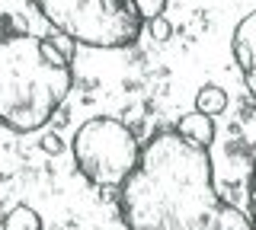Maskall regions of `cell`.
I'll list each match as a JSON object with an SVG mask.
<instances>
[{
    "label": "cell",
    "instance_id": "cell-1",
    "mask_svg": "<svg viewBox=\"0 0 256 230\" xmlns=\"http://www.w3.org/2000/svg\"><path fill=\"white\" fill-rule=\"evenodd\" d=\"M118 208L128 230H253L250 218L218 195L208 150L176 131H160L141 147Z\"/></svg>",
    "mask_w": 256,
    "mask_h": 230
},
{
    "label": "cell",
    "instance_id": "cell-2",
    "mask_svg": "<svg viewBox=\"0 0 256 230\" xmlns=\"http://www.w3.org/2000/svg\"><path fill=\"white\" fill-rule=\"evenodd\" d=\"M74 86L70 45L16 32L0 38V125L16 134L45 128Z\"/></svg>",
    "mask_w": 256,
    "mask_h": 230
},
{
    "label": "cell",
    "instance_id": "cell-3",
    "mask_svg": "<svg viewBox=\"0 0 256 230\" xmlns=\"http://www.w3.org/2000/svg\"><path fill=\"white\" fill-rule=\"evenodd\" d=\"M32 6L64 38L90 48H128L144 26L128 0H32Z\"/></svg>",
    "mask_w": 256,
    "mask_h": 230
},
{
    "label": "cell",
    "instance_id": "cell-4",
    "mask_svg": "<svg viewBox=\"0 0 256 230\" xmlns=\"http://www.w3.org/2000/svg\"><path fill=\"white\" fill-rule=\"evenodd\" d=\"M70 154H74L77 170L90 182H96V186H122L138 166L141 147L125 122L109 115H96V118H86L74 131Z\"/></svg>",
    "mask_w": 256,
    "mask_h": 230
},
{
    "label": "cell",
    "instance_id": "cell-5",
    "mask_svg": "<svg viewBox=\"0 0 256 230\" xmlns=\"http://www.w3.org/2000/svg\"><path fill=\"white\" fill-rule=\"evenodd\" d=\"M234 61L244 74V83L250 90V96L256 99V10L246 13L234 29Z\"/></svg>",
    "mask_w": 256,
    "mask_h": 230
},
{
    "label": "cell",
    "instance_id": "cell-6",
    "mask_svg": "<svg viewBox=\"0 0 256 230\" xmlns=\"http://www.w3.org/2000/svg\"><path fill=\"white\" fill-rule=\"evenodd\" d=\"M176 134H180L186 144L198 147V150H208V144L214 141V118L198 115V112H189V115L180 118V125H176Z\"/></svg>",
    "mask_w": 256,
    "mask_h": 230
},
{
    "label": "cell",
    "instance_id": "cell-7",
    "mask_svg": "<svg viewBox=\"0 0 256 230\" xmlns=\"http://www.w3.org/2000/svg\"><path fill=\"white\" fill-rule=\"evenodd\" d=\"M224 109H228V93H224L221 86L208 83V86H202V90L196 93V112L198 115L214 118V115H221Z\"/></svg>",
    "mask_w": 256,
    "mask_h": 230
},
{
    "label": "cell",
    "instance_id": "cell-8",
    "mask_svg": "<svg viewBox=\"0 0 256 230\" xmlns=\"http://www.w3.org/2000/svg\"><path fill=\"white\" fill-rule=\"evenodd\" d=\"M4 230H42V218H38V211L29 208V205H16V208L6 211Z\"/></svg>",
    "mask_w": 256,
    "mask_h": 230
},
{
    "label": "cell",
    "instance_id": "cell-9",
    "mask_svg": "<svg viewBox=\"0 0 256 230\" xmlns=\"http://www.w3.org/2000/svg\"><path fill=\"white\" fill-rule=\"evenodd\" d=\"M128 3L134 6V13H138L141 19H154V16H164L166 0H128Z\"/></svg>",
    "mask_w": 256,
    "mask_h": 230
},
{
    "label": "cell",
    "instance_id": "cell-10",
    "mask_svg": "<svg viewBox=\"0 0 256 230\" xmlns=\"http://www.w3.org/2000/svg\"><path fill=\"white\" fill-rule=\"evenodd\" d=\"M148 32H150V38H157V42H166V38L173 35V26H170L166 16H154V19H148Z\"/></svg>",
    "mask_w": 256,
    "mask_h": 230
},
{
    "label": "cell",
    "instance_id": "cell-11",
    "mask_svg": "<svg viewBox=\"0 0 256 230\" xmlns=\"http://www.w3.org/2000/svg\"><path fill=\"white\" fill-rule=\"evenodd\" d=\"M250 224L256 230V160H253V176H250Z\"/></svg>",
    "mask_w": 256,
    "mask_h": 230
}]
</instances>
